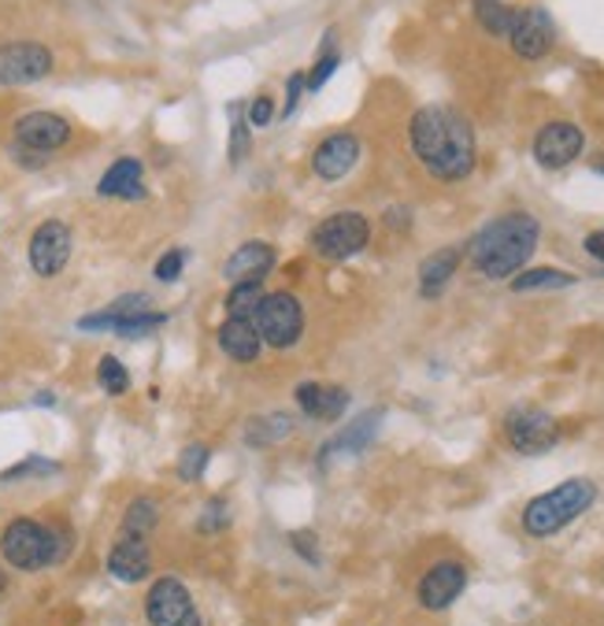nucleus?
Returning a JSON list of instances; mask_svg holds the SVG:
<instances>
[{
  "label": "nucleus",
  "mask_w": 604,
  "mask_h": 626,
  "mask_svg": "<svg viewBox=\"0 0 604 626\" xmlns=\"http://www.w3.org/2000/svg\"><path fill=\"white\" fill-rule=\"evenodd\" d=\"M408 145L427 175L438 183H464L479 163V141L475 130L456 108L427 104L408 120Z\"/></svg>",
  "instance_id": "1"
},
{
  "label": "nucleus",
  "mask_w": 604,
  "mask_h": 626,
  "mask_svg": "<svg viewBox=\"0 0 604 626\" xmlns=\"http://www.w3.org/2000/svg\"><path fill=\"white\" fill-rule=\"evenodd\" d=\"M538 238H542V223L527 212H508V215H498L482 226L479 234L467 245V260L471 267L479 271L486 278H516L527 260L534 256L538 249Z\"/></svg>",
  "instance_id": "2"
},
{
  "label": "nucleus",
  "mask_w": 604,
  "mask_h": 626,
  "mask_svg": "<svg viewBox=\"0 0 604 626\" xmlns=\"http://www.w3.org/2000/svg\"><path fill=\"white\" fill-rule=\"evenodd\" d=\"M0 552L15 571H45L71 552V530L63 523H41L20 515L0 534Z\"/></svg>",
  "instance_id": "3"
},
{
  "label": "nucleus",
  "mask_w": 604,
  "mask_h": 626,
  "mask_svg": "<svg viewBox=\"0 0 604 626\" xmlns=\"http://www.w3.org/2000/svg\"><path fill=\"white\" fill-rule=\"evenodd\" d=\"M597 501V486L590 478H567L553 486L549 493H538L534 501L523 508V530L530 538H553L564 526H571L579 515H586Z\"/></svg>",
  "instance_id": "4"
},
{
  "label": "nucleus",
  "mask_w": 604,
  "mask_h": 626,
  "mask_svg": "<svg viewBox=\"0 0 604 626\" xmlns=\"http://www.w3.org/2000/svg\"><path fill=\"white\" fill-rule=\"evenodd\" d=\"M367 241H372V220L360 212H334L327 215L319 226L312 230V252L319 260H349L356 256V252L367 249Z\"/></svg>",
  "instance_id": "5"
},
{
  "label": "nucleus",
  "mask_w": 604,
  "mask_h": 626,
  "mask_svg": "<svg viewBox=\"0 0 604 626\" xmlns=\"http://www.w3.org/2000/svg\"><path fill=\"white\" fill-rule=\"evenodd\" d=\"M252 326H256L260 341L272 345V349H293L304 334V308L293 293L278 289V293H267L260 301Z\"/></svg>",
  "instance_id": "6"
},
{
  "label": "nucleus",
  "mask_w": 604,
  "mask_h": 626,
  "mask_svg": "<svg viewBox=\"0 0 604 626\" xmlns=\"http://www.w3.org/2000/svg\"><path fill=\"white\" fill-rule=\"evenodd\" d=\"M504 441L512 445L523 456H542L561 441V423L534 404H519L504 415Z\"/></svg>",
  "instance_id": "7"
},
{
  "label": "nucleus",
  "mask_w": 604,
  "mask_h": 626,
  "mask_svg": "<svg viewBox=\"0 0 604 626\" xmlns=\"http://www.w3.org/2000/svg\"><path fill=\"white\" fill-rule=\"evenodd\" d=\"M146 619L149 626H204L193 593H189L183 578L175 575H160L156 583L149 586Z\"/></svg>",
  "instance_id": "8"
},
{
  "label": "nucleus",
  "mask_w": 604,
  "mask_h": 626,
  "mask_svg": "<svg viewBox=\"0 0 604 626\" xmlns=\"http://www.w3.org/2000/svg\"><path fill=\"white\" fill-rule=\"evenodd\" d=\"M508 45L519 60L534 63V60H545L556 45V26H553V15L545 8L530 4V8H519L512 12V26H508Z\"/></svg>",
  "instance_id": "9"
},
{
  "label": "nucleus",
  "mask_w": 604,
  "mask_h": 626,
  "mask_svg": "<svg viewBox=\"0 0 604 626\" xmlns=\"http://www.w3.org/2000/svg\"><path fill=\"white\" fill-rule=\"evenodd\" d=\"M52 49L41 41H4L0 45V86H34L49 78Z\"/></svg>",
  "instance_id": "10"
},
{
  "label": "nucleus",
  "mask_w": 604,
  "mask_h": 626,
  "mask_svg": "<svg viewBox=\"0 0 604 626\" xmlns=\"http://www.w3.org/2000/svg\"><path fill=\"white\" fill-rule=\"evenodd\" d=\"M26 260H30L38 278H56L71 260V226L63 220H45L38 230L30 234Z\"/></svg>",
  "instance_id": "11"
},
{
  "label": "nucleus",
  "mask_w": 604,
  "mask_h": 626,
  "mask_svg": "<svg viewBox=\"0 0 604 626\" xmlns=\"http://www.w3.org/2000/svg\"><path fill=\"white\" fill-rule=\"evenodd\" d=\"M582 149H586V134L567 120L545 123L542 130L534 134V145H530L538 167H545V171H561L567 163H575L582 156Z\"/></svg>",
  "instance_id": "12"
},
{
  "label": "nucleus",
  "mask_w": 604,
  "mask_h": 626,
  "mask_svg": "<svg viewBox=\"0 0 604 626\" xmlns=\"http://www.w3.org/2000/svg\"><path fill=\"white\" fill-rule=\"evenodd\" d=\"M12 134H15V145H20V149L49 156V152L63 149L75 130H71V123L56 112H30V115H23V120H15Z\"/></svg>",
  "instance_id": "13"
},
{
  "label": "nucleus",
  "mask_w": 604,
  "mask_h": 626,
  "mask_svg": "<svg viewBox=\"0 0 604 626\" xmlns=\"http://www.w3.org/2000/svg\"><path fill=\"white\" fill-rule=\"evenodd\" d=\"M464 586H467V567L456 564V560H441V564L423 571L416 597L427 612H445V608L464 593Z\"/></svg>",
  "instance_id": "14"
},
{
  "label": "nucleus",
  "mask_w": 604,
  "mask_h": 626,
  "mask_svg": "<svg viewBox=\"0 0 604 626\" xmlns=\"http://www.w3.org/2000/svg\"><path fill=\"white\" fill-rule=\"evenodd\" d=\"M152 571V549H149V538H130V534H119L115 538L112 552H108V575L123 586H134V583H146Z\"/></svg>",
  "instance_id": "15"
},
{
  "label": "nucleus",
  "mask_w": 604,
  "mask_h": 626,
  "mask_svg": "<svg viewBox=\"0 0 604 626\" xmlns=\"http://www.w3.org/2000/svg\"><path fill=\"white\" fill-rule=\"evenodd\" d=\"M360 160V138L356 134H330V138H323L319 149L312 152V171L323 178V183H338V178H345L349 171L356 167Z\"/></svg>",
  "instance_id": "16"
},
{
  "label": "nucleus",
  "mask_w": 604,
  "mask_h": 626,
  "mask_svg": "<svg viewBox=\"0 0 604 626\" xmlns=\"http://www.w3.org/2000/svg\"><path fill=\"white\" fill-rule=\"evenodd\" d=\"M275 249L267 241H246L234 249V256L223 263V275L227 283H264L267 275L275 271Z\"/></svg>",
  "instance_id": "17"
},
{
  "label": "nucleus",
  "mask_w": 604,
  "mask_h": 626,
  "mask_svg": "<svg viewBox=\"0 0 604 626\" xmlns=\"http://www.w3.org/2000/svg\"><path fill=\"white\" fill-rule=\"evenodd\" d=\"M97 197H112V201H141L146 197V163L123 156L101 175Z\"/></svg>",
  "instance_id": "18"
},
{
  "label": "nucleus",
  "mask_w": 604,
  "mask_h": 626,
  "mask_svg": "<svg viewBox=\"0 0 604 626\" xmlns=\"http://www.w3.org/2000/svg\"><path fill=\"white\" fill-rule=\"evenodd\" d=\"M293 401L301 404V412L309 420H319V423H334L345 415V404H349V389L341 386H323V383H301L293 393Z\"/></svg>",
  "instance_id": "19"
},
{
  "label": "nucleus",
  "mask_w": 604,
  "mask_h": 626,
  "mask_svg": "<svg viewBox=\"0 0 604 626\" xmlns=\"http://www.w3.org/2000/svg\"><path fill=\"white\" fill-rule=\"evenodd\" d=\"M219 349L234 364H252V360H260V352H264V341H260L252 320H227L219 326Z\"/></svg>",
  "instance_id": "20"
},
{
  "label": "nucleus",
  "mask_w": 604,
  "mask_h": 626,
  "mask_svg": "<svg viewBox=\"0 0 604 626\" xmlns=\"http://www.w3.org/2000/svg\"><path fill=\"white\" fill-rule=\"evenodd\" d=\"M460 267V249H438L419 263V293L423 297H441L449 286V278Z\"/></svg>",
  "instance_id": "21"
},
{
  "label": "nucleus",
  "mask_w": 604,
  "mask_h": 626,
  "mask_svg": "<svg viewBox=\"0 0 604 626\" xmlns=\"http://www.w3.org/2000/svg\"><path fill=\"white\" fill-rule=\"evenodd\" d=\"M297 423L293 415H256V420H249L246 426V441L252 445V449H267V445H278L286 438H293Z\"/></svg>",
  "instance_id": "22"
},
{
  "label": "nucleus",
  "mask_w": 604,
  "mask_h": 626,
  "mask_svg": "<svg viewBox=\"0 0 604 626\" xmlns=\"http://www.w3.org/2000/svg\"><path fill=\"white\" fill-rule=\"evenodd\" d=\"M160 523V504L152 497H134L123 512V526L119 534H130V538H149Z\"/></svg>",
  "instance_id": "23"
},
{
  "label": "nucleus",
  "mask_w": 604,
  "mask_h": 626,
  "mask_svg": "<svg viewBox=\"0 0 604 626\" xmlns=\"http://www.w3.org/2000/svg\"><path fill=\"white\" fill-rule=\"evenodd\" d=\"M575 283H579V278H575L571 271L530 267V271H519V275L512 278V289H516V293H538V289H567Z\"/></svg>",
  "instance_id": "24"
},
{
  "label": "nucleus",
  "mask_w": 604,
  "mask_h": 626,
  "mask_svg": "<svg viewBox=\"0 0 604 626\" xmlns=\"http://www.w3.org/2000/svg\"><path fill=\"white\" fill-rule=\"evenodd\" d=\"M134 308H149V297H146V293L119 297V301L108 304V308H101V312L83 315V320H78V330H112V326L119 323L126 312H134Z\"/></svg>",
  "instance_id": "25"
},
{
  "label": "nucleus",
  "mask_w": 604,
  "mask_h": 626,
  "mask_svg": "<svg viewBox=\"0 0 604 626\" xmlns=\"http://www.w3.org/2000/svg\"><path fill=\"white\" fill-rule=\"evenodd\" d=\"M375 430H378V412L360 415V420L349 426V430L341 434L338 441H330L327 449H323V460H327L330 452H360V449H367L372 438H375Z\"/></svg>",
  "instance_id": "26"
},
{
  "label": "nucleus",
  "mask_w": 604,
  "mask_h": 626,
  "mask_svg": "<svg viewBox=\"0 0 604 626\" xmlns=\"http://www.w3.org/2000/svg\"><path fill=\"white\" fill-rule=\"evenodd\" d=\"M334 41H338V34H334V30L323 34L319 60H315V67L309 71V75H304V89H309V93H315V89L327 86V78L341 67V52H338V45H334Z\"/></svg>",
  "instance_id": "27"
},
{
  "label": "nucleus",
  "mask_w": 604,
  "mask_h": 626,
  "mask_svg": "<svg viewBox=\"0 0 604 626\" xmlns=\"http://www.w3.org/2000/svg\"><path fill=\"white\" fill-rule=\"evenodd\" d=\"M264 297H267L264 283H234L227 293V315L230 320H252Z\"/></svg>",
  "instance_id": "28"
},
{
  "label": "nucleus",
  "mask_w": 604,
  "mask_h": 626,
  "mask_svg": "<svg viewBox=\"0 0 604 626\" xmlns=\"http://www.w3.org/2000/svg\"><path fill=\"white\" fill-rule=\"evenodd\" d=\"M164 323H167V312H156V308H134V312H126L112 330L123 334V338H146V334H152Z\"/></svg>",
  "instance_id": "29"
},
{
  "label": "nucleus",
  "mask_w": 604,
  "mask_h": 626,
  "mask_svg": "<svg viewBox=\"0 0 604 626\" xmlns=\"http://www.w3.org/2000/svg\"><path fill=\"white\" fill-rule=\"evenodd\" d=\"M475 8V20L486 34H493V38H504L512 26V8L504 4V0H471Z\"/></svg>",
  "instance_id": "30"
},
{
  "label": "nucleus",
  "mask_w": 604,
  "mask_h": 626,
  "mask_svg": "<svg viewBox=\"0 0 604 626\" xmlns=\"http://www.w3.org/2000/svg\"><path fill=\"white\" fill-rule=\"evenodd\" d=\"M97 386H101L108 397H123L126 389H130V371L115 356H101L97 360Z\"/></svg>",
  "instance_id": "31"
},
{
  "label": "nucleus",
  "mask_w": 604,
  "mask_h": 626,
  "mask_svg": "<svg viewBox=\"0 0 604 626\" xmlns=\"http://www.w3.org/2000/svg\"><path fill=\"white\" fill-rule=\"evenodd\" d=\"M209 460H212V449L209 445H186L183 449V456H178V478L183 483H197V478L204 475V467H209Z\"/></svg>",
  "instance_id": "32"
},
{
  "label": "nucleus",
  "mask_w": 604,
  "mask_h": 626,
  "mask_svg": "<svg viewBox=\"0 0 604 626\" xmlns=\"http://www.w3.org/2000/svg\"><path fill=\"white\" fill-rule=\"evenodd\" d=\"M230 526V508L223 501H209V508L201 512V519H197V530L201 534H219Z\"/></svg>",
  "instance_id": "33"
},
{
  "label": "nucleus",
  "mask_w": 604,
  "mask_h": 626,
  "mask_svg": "<svg viewBox=\"0 0 604 626\" xmlns=\"http://www.w3.org/2000/svg\"><path fill=\"white\" fill-rule=\"evenodd\" d=\"M183 267H186V252L183 249H171V252H164V256L156 260L152 275H156V283H178Z\"/></svg>",
  "instance_id": "34"
},
{
  "label": "nucleus",
  "mask_w": 604,
  "mask_h": 626,
  "mask_svg": "<svg viewBox=\"0 0 604 626\" xmlns=\"http://www.w3.org/2000/svg\"><path fill=\"white\" fill-rule=\"evenodd\" d=\"M234 126H230V160L234 163H241L249 156V123H241V115H238V104H234Z\"/></svg>",
  "instance_id": "35"
},
{
  "label": "nucleus",
  "mask_w": 604,
  "mask_h": 626,
  "mask_svg": "<svg viewBox=\"0 0 604 626\" xmlns=\"http://www.w3.org/2000/svg\"><path fill=\"white\" fill-rule=\"evenodd\" d=\"M290 546L301 552L309 564H319V541H315V534L312 530H293L290 534Z\"/></svg>",
  "instance_id": "36"
},
{
  "label": "nucleus",
  "mask_w": 604,
  "mask_h": 626,
  "mask_svg": "<svg viewBox=\"0 0 604 626\" xmlns=\"http://www.w3.org/2000/svg\"><path fill=\"white\" fill-rule=\"evenodd\" d=\"M272 120H275V101L267 93H260L256 101L249 104V126H256L260 130V126H267Z\"/></svg>",
  "instance_id": "37"
},
{
  "label": "nucleus",
  "mask_w": 604,
  "mask_h": 626,
  "mask_svg": "<svg viewBox=\"0 0 604 626\" xmlns=\"http://www.w3.org/2000/svg\"><path fill=\"white\" fill-rule=\"evenodd\" d=\"M49 471H56V464H49V460H23L20 467L4 471V483H12V478H23V475H49Z\"/></svg>",
  "instance_id": "38"
},
{
  "label": "nucleus",
  "mask_w": 604,
  "mask_h": 626,
  "mask_svg": "<svg viewBox=\"0 0 604 626\" xmlns=\"http://www.w3.org/2000/svg\"><path fill=\"white\" fill-rule=\"evenodd\" d=\"M286 108H282V115H293L297 112V101H301V93H304V75H290L286 78Z\"/></svg>",
  "instance_id": "39"
},
{
  "label": "nucleus",
  "mask_w": 604,
  "mask_h": 626,
  "mask_svg": "<svg viewBox=\"0 0 604 626\" xmlns=\"http://www.w3.org/2000/svg\"><path fill=\"white\" fill-rule=\"evenodd\" d=\"M586 252H590L593 260H601L604 263V230H593V234H586Z\"/></svg>",
  "instance_id": "40"
},
{
  "label": "nucleus",
  "mask_w": 604,
  "mask_h": 626,
  "mask_svg": "<svg viewBox=\"0 0 604 626\" xmlns=\"http://www.w3.org/2000/svg\"><path fill=\"white\" fill-rule=\"evenodd\" d=\"M34 401H38L41 408H49V404H52V393H38V397H34Z\"/></svg>",
  "instance_id": "41"
},
{
  "label": "nucleus",
  "mask_w": 604,
  "mask_h": 626,
  "mask_svg": "<svg viewBox=\"0 0 604 626\" xmlns=\"http://www.w3.org/2000/svg\"><path fill=\"white\" fill-rule=\"evenodd\" d=\"M4 586H8V578H4V571H0V593H4Z\"/></svg>",
  "instance_id": "42"
},
{
  "label": "nucleus",
  "mask_w": 604,
  "mask_h": 626,
  "mask_svg": "<svg viewBox=\"0 0 604 626\" xmlns=\"http://www.w3.org/2000/svg\"><path fill=\"white\" fill-rule=\"evenodd\" d=\"M597 171H601V175H604V160H597Z\"/></svg>",
  "instance_id": "43"
}]
</instances>
